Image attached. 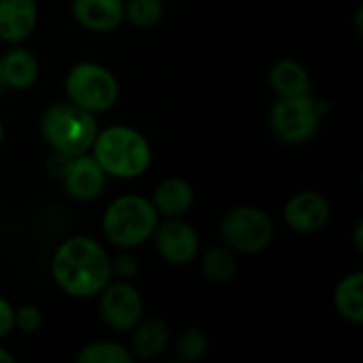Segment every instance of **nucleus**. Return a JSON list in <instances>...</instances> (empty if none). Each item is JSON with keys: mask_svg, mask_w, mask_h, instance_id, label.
Returning <instances> with one entry per match:
<instances>
[{"mask_svg": "<svg viewBox=\"0 0 363 363\" xmlns=\"http://www.w3.org/2000/svg\"><path fill=\"white\" fill-rule=\"evenodd\" d=\"M51 279L68 298H96L113 281L111 255L91 236H70L57 245L51 257Z\"/></svg>", "mask_w": 363, "mask_h": 363, "instance_id": "nucleus-1", "label": "nucleus"}, {"mask_svg": "<svg viewBox=\"0 0 363 363\" xmlns=\"http://www.w3.org/2000/svg\"><path fill=\"white\" fill-rule=\"evenodd\" d=\"M89 153L108 177L119 181H134L143 177L153 162L149 138L125 123H113L98 130Z\"/></svg>", "mask_w": 363, "mask_h": 363, "instance_id": "nucleus-2", "label": "nucleus"}, {"mask_svg": "<svg viewBox=\"0 0 363 363\" xmlns=\"http://www.w3.org/2000/svg\"><path fill=\"white\" fill-rule=\"evenodd\" d=\"M38 130L53 153L74 157L89 153L100 128L96 115L83 111L70 100H60L51 102L43 111L38 119Z\"/></svg>", "mask_w": 363, "mask_h": 363, "instance_id": "nucleus-3", "label": "nucleus"}, {"mask_svg": "<svg viewBox=\"0 0 363 363\" xmlns=\"http://www.w3.org/2000/svg\"><path fill=\"white\" fill-rule=\"evenodd\" d=\"M160 215L149 198L140 194H123L108 202L102 213V234L108 245L132 251L151 240Z\"/></svg>", "mask_w": 363, "mask_h": 363, "instance_id": "nucleus-4", "label": "nucleus"}, {"mask_svg": "<svg viewBox=\"0 0 363 363\" xmlns=\"http://www.w3.org/2000/svg\"><path fill=\"white\" fill-rule=\"evenodd\" d=\"M66 100L91 115L111 111L119 100V81L111 68L98 62H77L64 77Z\"/></svg>", "mask_w": 363, "mask_h": 363, "instance_id": "nucleus-5", "label": "nucleus"}, {"mask_svg": "<svg viewBox=\"0 0 363 363\" xmlns=\"http://www.w3.org/2000/svg\"><path fill=\"white\" fill-rule=\"evenodd\" d=\"M219 236L228 249L240 255H257L274 240V221L259 206L240 204L219 221Z\"/></svg>", "mask_w": 363, "mask_h": 363, "instance_id": "nucleus-6", "label": "nucleus"}, {"mask_svg": "<svg viewBox=\"0 0 363 363\" xmlns=\"http://www.w3.org/2000/svg\"><path fill=\"white\" fill-rule=\"evenodd\" d=\"M323 111V102L313 98V94L279 98L270 108V128L281 143L304 145L317 134Z\"/></svg>", "mask_w": 363, "mask_h": 363, "instance_id": "nucleus-7", "label": "nucleus"}, {"mask_svg": "<svg viewBox=\"0 0 363 363\" xmlns=\"http://www.w3.org/2000/svg\"><path fill=\"white\" fill-rule=\"evenodd\" d=\"M98 313L102 323L115 334L132 332L145 315V302L140 291L128 281H111L98 294Z\"/></svg>", "mask_w": 363, "mask_h": 363, "instance_id": "nucleus-8", "label": "nucleus"}, {"mask_svg": "<svg viewBox=\"0 0 363 363\" xmlns=\"http://www.w3.org/2000/svg\"><path fill=\"white\" fill-rule=\"evenodd\" d=\"M151 238L160 257L170 266H187L200 253V236L183 217H166L157 223Z\"/></svg>", "mask_w": 363, "mask_h": 363, "instance_id": "nucleus-9", "label": "nucleus"}, {"mask_svg": "<svg viewBox=\"0 0 363 363\" xmlns=\"http://www.w3.org/2000/svg\"><path fill=\"white\" fill-rule=\"evenodd\" d=\"M332 217L330 200L313 189L294 194L283 208V219L289 230L298 234H317L321 232Z\"/></svg>", "mask_w": 363, "mask_h": 363, "instance_id": "nucleus-10", "label": "nucleus"}, {"mask_svg": "<svg viewBox=\"0 0 363 363\" xmlns=\"http://www.w3.org/2000/svg\"><path fill=\"white\" fill-rule=\"evenodd\" d=\"M62 181H64L66 194L72 200L91 202L104 194L108 185V174L102 170V166L94 160L91 153H83V155L70 157L62 174Z\"/></svg>", "mask_w": 363, "mask_h": 363, "instance_id": "nucleus-11", "label": "nucleus"}, {"mask_svg": "<svg viewBox=\"0 0 363 363\" xmlns=\"http://www.w3.org/2000/svg\"><path fill=\"white\" fill-rule=\"evenodd\" d=\"M123 2L125 0H72L70 13L83 30L94 34H108L121 28L125 21Z\"/></svg>", "mask_w": 363, "mask_h": 363, "instance_id": "nucleus-12", "label": "nucleus"}, {"mask_svg": "<svg viewBox=\"0 0 363 363\" xmlns=\"http://www.w3.org/2000/svg\"><path fill=\"white\" fill-rule=\"evenodd\" d=\"M38 26L36 0H0V43L21 45Z\"/></svg>", "mask_w": 363, "mask_h": 363, "instance_id": "nucleus-13", "label": "nucleus"}, {"mask_svg": "<svg viewBox=\"0 0 363 363\" xmlns=\"http://www.w3.org/2000/svg\"><path fill=\"white\" fill-rule=\"evenodd\" d=\"M0 68L4 77L6 89L26 91L32 85H36L40 77V64L38 57L21 45H9V49L0 55Z\"/></svg>", "mask_w": 363, "mask_h": 363, "instance_id": "nucleus-14", "label": "nucleus"}, {"mask_svg": "<svg viewBox=\"0 0 363 363\" xmlns=\"http://www.w3.org/2000/svg\"><path fill=\"white\" fill-rule=\"evenodd\" d=\"M149 200L155 206L157 215L164 219L166 217H185L196 202V191L187 179L168 177V179L160 181V185L155 187V191Z\"/></svg>", "mask_w": 363, "mask_h": 363, "instance_id": "nucleus-15", "label": "nucleus"}, {"mask_svg": "<svg viewBox=\"0 0 363 363\" xmlns=\"http://www.w3.org/2000/svg\"><path fill=\"white\" fill-rule=\"evenodd\" d=\"M268 83L279 98H296V96L313 94V81L308 70L298 60L291 57L277 60L270 66Z\"/></svg>", "mask_w": 363, "mask_h": 363, "instance_id": "nucleus-16", "label": "nucleus"}, {"mask_svg": "<svg viewBox=\"0 0 363 363\" xmlns=\"http://www.w3.org/2000/svg\"><path fill=\"white\" fill-rule=\"evenodd\" d=\"M170 345V328L164 319L143 317L132 330V355L134 359H153L162 355Z\"/></svg>", "mask_w": 363, "mask_h": 363, "instance_id": "nucleus-17", "label": "nucleus"}, {"mask_svg": "<svg viewBox=\"0 0 363 363\" xmlns=\"http://www.w3.org/2000/svg\"><path fill=\"white\" fill-rule=\"evenodd\" d=\"M334 308L340 319L353 325L363 323V272L355 270L345 274L334 289Z\"/></svg>", "mask_w": 363, "mask_h": 363, "instance_id": "nucleus-18", "label": "nucleus"}, {"mask_svg": "<svg viewBox=\"0 0 363 363\" xmlns=\"http://www.w3.org/2000/svg\"><path fill=\"white\" fill-rule=\"evenodd\" d=\"M202 274L208 283L215 285H225L230 283L236 272H238V262H236V253L232 249L223 247H213L211 251L204 253L202 257Z\"/></svg>", "mask_w": 363, "mask_h": 363, "instance_id": "nucleus-19", "label": "nucleus"}, {"mask_svg": "<svg viewBox=\"0 0 363 363\" xmlns=\"http://www.w3.org/2000/svg\"><path fill=\"white\" fill-rule=\"evenodd\" d=\"M79 363H134L132 351L115 340H94L77 353Z\"/></svg>", "mask_w": 363, "mask_h": 363, "instance_id": "nucleus-20", "label": "nucleus"}, {"mask_svg": "<svg viewBox=\"0 0 363 363\" xmlns=\"http://www.w3.org/2000/svg\"><path fill=\"white\" fill-rule=\"evenodd\" d=\"M125 21L138 30L155 28L164 17V0H125Z\"/></svg>", "mask_w": 363, "mask_h": 363, "instance_id": "nucleus-21", "label": "nucleus"}, {"mask_svg": "<svg viewBox=\"0 0 363 363\" xmlns=\"http://www.w3.org/2000/svg\"><path fill=\"white\" fill-rule=\"evenodd\" d=\"M174 349L183 362H200L208 353V336L198 328H189L179 334Z\"/></svg>", "mask_w": 363, "mask_h": 363, "instance_id": "nucleus-22", "label": "nucleus"}, {"mask_svg": "<svg viewBox=\"0 0 363 363\" xmlns=\"http://www.w3.org/2000/svg\"><path fill=\"white\" fill-rule=\"evenodd\" d=\"M45 323L43 311L36 304H21L15 308V330L23 334H36Z\"/></svg>", "mask_w": 363, "mask_h": 363, "instance_id": "nucleus-23", "label": "nucleus"}, {"mask_svg": "<svg viewBox=\"0 0 363 363\" xmlns=\"http://www.w3.org/2000/svg\"><path fill=\"white\" fill-rule=\"evenodd\" d=\"M111 270H113V279L130 281L138 274L140 264H138L136 255H132L130 251H121L119 255L111 257Z\"/></svg>", "mask_w": 363, "mask_h": 363, "instance_id": "nucleus-24", "label": "nucleus"}, {"mask_svg": "<svg viewBox=\"0 0 363 363\" xmlns=\"http://www.w3.org/2000/svg\"><path fill=\"white\" fill-rule=\"evenodd\" d=\"M15 330V306L0 296V340L9 338Z\"/></svg>", "mask_w": 363, "mask_h": 363, "instance_id": "nucleus-25", "label": "nucleus"}, {"mask_svg": "<svg viewBox=\"0 0 363 363\" xmlns=\"http://www.w3.org/2000/svg\"><path fill=\"white\" fill-rule=\"evenodd\" d=\"M68 162H70L68 155H62V153H53V151H51V157H49V172H51L53 177L62 179V174H64Z\"/></svg>", "mask_w": 363, "mask_h": 363, "instance_id": "nucleus-26", "label": "nucleus"}, {"mask_svg": "<svg viewBox=\"0 0 363 363\" xmlns=\"http://www.w3.org/2000/svg\"><path fill=\"white\" fill-rule=\"evenodd\" d=\"M363 221L359 219L357 223H355V232H353V245H355V249H357V253H362L363 251Z\"/></svg>", "mask_w": 363, "mask_h": 363, "instance_id": "nucleus-27", "label": "nucleus"}, {"mask_svg": "<svg viewBox=\"0 0 363 363\" xmlns=\"http://www.w3.org/2000/svg\"><path fill=\"white\" fill-rule=\"evenodd\" d=\"M0 363H15V357L11 351H6L2 345H0Z\"/></svg>", "mask_w": 363, "mask_h": 363, "instance_id": "nucleus-28", "label": "nucleus"}, {"mask_svg": "<svg viewBox=\"0 0 363 363\" xmlns=\"http://www.w3.org/2000/svg\"><path fill=\"white\" fill-rule=\"evenodd\" d=\"M362 15H363V11H362V6L357 9V15H355V28H357V36H362Z\"/></svg>", "mask_w": 363, "mask_h": 363, "instance_id": "nucleus-29", "label": "nucleus"}, {"mask_svg": "<svg viewBox=\"0 0 363 363\" xmlns=\"http://www.w3.org/2000/svg\"><path fill=\"white\" fill-rule=\"evenodd\" d=\"M6 85H4V77H2V68H0V91H4Z\"/></svg>", "mask_w": 363, "mask_h": 363, "instance_id": "nucleus-30", "label": "nucleus"}, {"mask_svg": "<svg viewBox=\"0 0 363 363\" xmlns=\"http://www.w3.org/2000/svg\"><path fill=\"white\" fill-rule=\"evenodd\" d=\"M2 140H4V123L0 119V145H2Z\"/></svg>", "mask_w": 363, "mask_h": 363, "instance_id": "nucleus-31", "label": "nucleus"}]
</instances>
